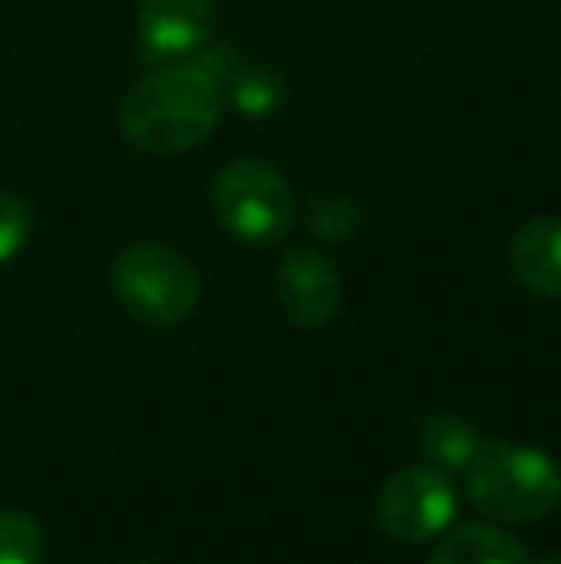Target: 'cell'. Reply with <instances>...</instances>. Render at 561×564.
Here are the masks:
<instances>
[{
	"label": "cell",
	"mask_w": 561,
	"mask_h": 564,
	"mask_svg": "<svg viewBox=\"0 0 561 564\" xmlns=\"http://www.w3.org/2000/svg\"><path fill=\"white\" fill-rule=\"evenodd\" d=\"M212 212L235 242L270 246L289 235L296 219V196L278 165L262 158H235L216 173Z\"/></svg>",
	"instance_id": "obj_4"
},
{
	"label": "cell",
	"mask_w": 561,
	"mask_h": 564,
	"mask_svg": "<svg viewBox=\"0 0 561 564\" xmlns=\"http://www.w3.org/2000/svg\"><path fill=\"white\" fill-rule=\"evenodd\" d=\"M416 446H420L427 465L442 468V473H454V468L465 473L477 449L485 446V438L457 411H431L416 431Z\"/></svg>",
	"instance_id": "obj_11"
},
{
	"label": "cell",
	"mask_w": 561,
	"mask_h": 564,
	"mask_svg": "<svg viewBox=\"0 0 561 564\" xmlns=\"http://www.w3.org/2000/svg\"><path fill=\"white\" fill-rule=\"evenodd\" d=\"M216 0H139L136 35L139 54L150 66L196 54L216 35Z\"/></svg>",
	"instance_id": "obj_7"
},
{
	"label": "cell",
	"mask_w": 561,
	"mask_h": 564,
	"mask_svg": "<svg viewBox=\"0 0 561 564\" xmlns=\"http://www.w3.org/2000/svg\"><path fill=\"white\" fill-rule=\"evenodd\" d=\"M212 69L224 85V100H231L242 116H270L284 100V82L273 66L242 58L239 51H212Z\"/></svg>",
	"instance_id": "obj_9"
},
{
	"label": "cell",
	"mask_w": 561,
	"mask_h": 564,
	"mask_svg": "<svg viewBox=\"0 0 561 564\" xmlns=\"http://www.w3.org/2000/svg\"><path fill=\"white\" fill-rule=\"evenodd\" d=\"M531 564H561V553H539Z\"/></svg>",
	"instance_id": "obj_15"
},
{
	"label": "cell",
	"mask_w": 561,
	"mask_h": 564,
	"mask_svg": "<svg viewBox=\"0 0 561 564\" xmlns=\"http://www.w3.org/2000/svg\"><path fill=\"white\" fill-rule=\"evenodd\" d=\"M358 219H362L358 204L343 193H320L312 200V208H308V227L320 238H327V242L350 238L354 230H358Z\"/></svg>",
	"instance_id": "obj_13"
},
{
	"label": "cell",
	"mask_w": 561,
	"mask_h": 564,
	"mask_svg": "<svg viewBox=\"0 0 561 564\" xmlns=\"http://www.w3.org/2000/svg\"><path fill=\"white\" fill-rule=\"evenodd\" d=\"M112 292L131 319L147 327H177L201 304V276L173 246L131 242L112 261Z\"/></svg>",
	"instance_id": "obj_3"
},
{
	"label": "cell",
	"mask_w": 561,
	"mask_h": 564,
	"mask_svg": "<svg viewBox=\"0 0 561 564\" xmlns=\"http://www.w3.org/2000/svg\"><path fill=\"white\" fill-rule=\"evenodd\" d=\"M281 315L300 330H320L343 307V276L320 250H292L273 273Z\"/></svg>",
	"instance_id": "obj_6"
},
{
	"label": "cell",
	"mask_w": 561,
	"mask_h": 564,
	"mask_svg": "<svg viewBox=\"0 0 561 564\" xmlns=\"http://www.w3.org/2000/svg\"><path fill=\"white\" fill-rule=\"evenodd\" d=\"M224 105V85L208 54L162 62L128 89L120 105V131L142 154L173 158L201 147L216 131Z\"/></svg>",
	"instance_id": "obj_1"
},
{
	"label": "cell",
	"mask_w": 561,
	"mask_h": 564,
	"mask_svg": "<svg viewBox=\"0 0 561 564\" xmlns=\"http://www.w3.org/2000/svg\"><path fill=\"white\" fill-rule=\"evenodd\" d=\"M31 238V208L0 188V261H12Z\"/></svg>",
	"instance_id": "obj_14"
},
{
	"label": "cell",
	"mask_w": 561,
	"mask_h": 564,
	"mask_svg": "<svg viewBox=\"0 0 561 564\" xmlns=\"http://www.w3.org/2000/svg\"><path fill=\"white\" fill-rule=\"evenodd\" d=\"M457 499L446 473L434 465L397 468L377 491V527L400 545H420L439 538L454 522Z\"/></svg>",
	"instance_id": "obj_5"
},
{
	"label": "cell",
	"mask_w": 561,
	"mask_h": 564,
	"mask_svg": "<svg viewBox=\"0 0 561 564\" xmlns=\"http://www.w3.org/2000/svg\"><path fill=\"white\" fill-rule=\"evenodd\" d=\"M511 273L527 292L561 300V219H527L511 238Z\"/></svg>",
	"instance_id": "obj_8"
},
{
	"label": "cell",
	"mask_w": 561,
	"mask_h": 564,
	"mask_svg": "<svg viewBox=\"0 0 561 564\" xmlns=\"http://www.w3.org/2000/svg\"><path fill=\"white\" fill-rule=\"evenodd\" d=\"M46 538L35 514L8 507L0 511V564H43Z\"/></svg>",
	"instance_id": "obj_12"
},
{
	"label": "cell",
	"mask_w": 561,
	"mask_h": 564,
	"mask_svg": "<svg viewBox=\"0 0 561 564\" xmlns=\"http://www.w3.org/2000/svg\"><path fill=\"white\" fill-rule=\"evenodd\" d=\"M427 564H531V553L519 538L493 522H470L446 534L431 550Z\"/></svg>",
	"instance_id": "obj_10"
},
{
	"label": "cell",
	"mask_w": 561,
	"mask_h": 564,
	"mask_svg": "<svg viewBox=\"0 0 561 564\" xmlns=\"http://www.w3.org/2000/svg\"><path fill=\"white\" fill-rule=\"evenodd\" d=\"M465 491L493 522L524 527L561 503V465L519 442H485L465 468Z\"/></svg>",
	"instance_id": "obj_2"
},
{
	"label": "cell",
	"mask_w": 561,
	"mask_h": 564,
	"mask_svg": "<svg viewBox=\"0 0 561 564\" xmlns=\"http://www.w3.org/2000/svg\"><path fill=\"white\" fill-rule=\"evenodd\" d=\"M128 564H154V561H128Z\"/></svg>",
	"instance_id": "obj_16"
}]
</instances>
